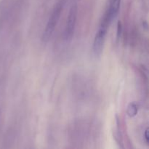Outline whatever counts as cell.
<instances>
[{"mask_svg":"<svg viewBox=\"0 0 149 149\" xmlns=\"http://www.w3.org/2000/svg\"><path fill=\"white\" fill-rule=\"evenodd\" d=\"M111 23V21L109 18V15L106 12L101 22H100L98 31H97V33L95 36L94 42H93V49L94 55L96 57H100L101 55L103 49V46H104L106 33H107L108 29H109V26Z\"/></svg>","mask_w":149,"mask_h":149,"instance_id":"7a4b0ae2","label":"cell"},{"mask_svg":"<svg viewBox=\"0 0 149 149\" xmlns=\"http://www.w3.org/2000/svg\"><path fill=\"white\" fill-rule=\"evenodd\" d=\"M144 139H145L146 143L148 144L149 142V135H148V128H146V130L144 132Z\"/></svg>","mask_w":149,"mask_h":149,"instance_id":"52a82bcc","label":"cell"},{"mask_svg":"<svg viewBox=\"0 0 149 149\" xmlns=\"http://www.w3.org/2000/svg\"><path fill=\"white\" fill-rule=\"evenodd\" d=\"M121 32H122V23H121L120 21H118L117 33H116V37H117V39H119V38H120Z\"/></svg>","mask_w":149,"mask_h":149,"instance_id":"8992f818","label":"cell"},{"mask_svg":"<svg viewBox=\"0 0 149 149\" xmlns=\"http://www.w3.org/2000/svg\"><path fill=\"white\" fill-rule=\"evenodd\" d=\"M138 111V106L135 103H130L127 106V114L130 117H134L137 115Z\"/></svg>","mask_w":149,"mask_h":149,"instance_id":"5b68a950","label":"cell"},{"mask_svg":"<svg viewBox=\"0 0 149 149\" xmlns=\"http://www.w3.org/2000/svg\"><path fill=\"white\" fill-rule=\"evenodd\" d=\"M143 27L147 30V29H148V23H147L146 21L143 22Z\"/></svg>","mask_w":149,"mask_h":149,"instance_id":"ba28073f","label":"cell"},{"mask_svg":"<svg viewBox=\"0 0 149 149\" xmlns=\"http://www.w3.org/2000/svg\"><path fill=\"white\" fill-rule=\"evenodd\" d=\"M121 1L122 0H111L109 5V8L107 9L106 12L109 14V17H110L111 21L116 17L119 11V8H120V4Z\"/></svg>","mask_w":149,"mask_h":149,"instance_id":"277c9868","label":"cell"},{"mask_svg":"<svg viewBox=\"0 0 149 149\" xmlns=\"http://www.w3.org/2000/svg\"><path fill=\"white\" fill-rule=\"evenodd\" d=\"M64 4H65L64 0H60L54 7L53 10H52L47 23L46 28H45L43 34H42V41L43 42L46 43L50 40L51 37L54 33V31H55L58 21L61 18V14L63 13V10Z\"/></svg>","mask_w":149,"mask_h":149,"instance_id":"6da1fadb","label":"cell"},{"mask_svg":"<svg viewBox=\"0 0 149 149\" xmlns=\"http://www.w3.org/2000/svg\"><path fill=\"white\" fill-rule=\"evenodd\" d=\"M77 14H78L77 1V0H73L70 7L66 24H65V31H64V39L65 41H71L74 36L76 24H77Z\"/></svg>","mask_w":149,"mask_h":149,"instance_id":"3957f363","label":"cell"}]
</instances>
